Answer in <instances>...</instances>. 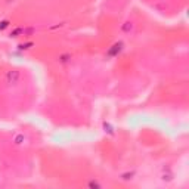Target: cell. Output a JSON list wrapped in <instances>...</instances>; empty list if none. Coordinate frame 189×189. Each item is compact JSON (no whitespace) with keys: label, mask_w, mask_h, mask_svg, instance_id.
<instances>
[{"label":"cell","mask_w":189,"mask_h":189,"mask_svg":"<svg viewBox=\"0 0 189 189\" xmlns=\"http://www.w3.org/2000/svg\"><path fill=\"white\" fill-rule=\"evenodd\" d=\"M132 176H133V173H124L121 177H123L124 180H129V179H132Z\"/></svg>","instance_id":"cell-9"},{"label":"cell","mask_w":189,"mask_h":189,"mask_svg":"<svg viewBox=\"0 0 189 189\" xmlns=\"http://www.w3.org/2000/svg\"><path fill=\"white\" fill-rule=\"evenodd\" d=\"M123 50V43L121 41H118V43H114L109 49H108V52H106V55L109 56V58H114V56H117L120 52Z\"/></svg>","instance_id":"cell-2"},{"label":"cell","mask_w":189,"mask_h":189,"mask_svg":"<svg viewBox=\"0 0 189 189\" xmlns=\"http://www.w3.org/2000/svg\"><path fill=\"white\" fill-rule=\"evenodd\" d=\"M19 78H21V74H19V71L17 69H12V71H8V74H6V83L8 84H17L18 81H19Z\"/></svg>","instance_id":"cell-1"},{"label":"cell","mask_w":189,"mask_h":189,"mask_svg":"<svg viewBox=\"0 0 189 189\" xmlns=\"http://www.w3.org/2000/svg\"><path fill=\"white\" fill-rule=\"evenodd\" d=\"M132 27H133V25H132V22H126L121 28H123V31H130V30H132Z\"/></svg>","instance_id":"cell-4"},{"label":"cell","mask_w":189,"mask_h":189,"mask_svg":"<svg viewBox=\"0 0 189 189\" xmlns=\"http://www.w3.org/2000/svg\"><path fill=\"white\" fill-rule=\"evenodd\" d=\"M9 24H11V22H9V21H6V19H5V21H0V31H2V30H5V28H8V27H9Z\"/></svg>","instance_id":"cell-3"},{"label":"cell","mask_w":189,"mask_h":189,"mask_svg":"<svg viewBox=\"0 0 189 189\" xmlns=\"http://www.w3.org/2000/svg\"><path fill=\"white\" fill-rule=\"evenodd\" d=\"M22 33H24V28H17V30H14V31H12V37H18V34H22Z\"/></svg>","instance_id":"cell-6"},{"label":"cell","mask_w":189,"mask_h":189,"mask_svg":"<svg viewBox=\"0 0 189 189\" xmlns=\"http://www.w3.org/2000/svg\"><path fill=\"white\" fill-rule=\"evenodd\" d=\"M31 46H33V43H31V41H28V43H25V44H19L18 47H19L21 50H24V49H30Z\"/></svg>","instance_id":"cell-5"},{"label":"cell","mask_w":189,"mask_h":189,"mask_svg":"<svg viewBox=\"0 0 189 189\" xmlns=\"http://www.w3.org/2000/svg\"><path fill=\"white\" fill-rule=\"evenodd\" d=\"M24 140H25V138H24L22 135H18L17 138H15V143H22Z\"/></svg>","instance_id":"cell-7"},{"label":"cell","mask_w":189,"mask_h":189,"mask_svg":"<svg viewBox=\"0 0 189 189\" xmlns=\"http://www.w3.org/2000/svg\"><path fill=\"white\" fill-rule=\"evenodd\" d=\"M103 127H105V130H106L108 133H112V129H111V126H109V124H106V123H105V124H103Z\"/></svg>","instance_id":"cell-10"},{"label":"cell","mask_w":189,"mask_h":189,"mask_svg":"<svg viewBox=\"0 0 189 189\" xmlns=\"http://www.w3.org/2000/svg\"><path fill=\"white\" fill-rule=\"evenodd\" d=\"M89 188H96V189H99V188H101V185H99L98 182H90V183H89Z\"/></svg>","instance_id":"cell-8"}]
</instances>
